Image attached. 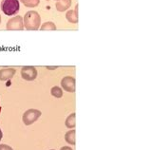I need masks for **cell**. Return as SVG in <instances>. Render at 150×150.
Wrapping results in <instances>:
<instances>
[{
	"label": "cell",
	"mask_w": 150,
	"mask_h": 150,
	"mask_svg": "<svg viewBox=\"0 0 150 150\" xmlns=\"http://www.w3.org/2000/svg\"><path fill=\"white\" fill-rule=\"evenodd\" d=\"M60 150H73L71 147H69V146H63Z\"/></svg>",
	"instance_id": "obj_16"
},
{
	"label": "cell",
	"mask_w": 150,
	"mask_h": 150,
	"mask_svg": "<svg viewBox=\"0 0 150 150\" xmlns=\"http://www.w3.org/2000/svg\"><path fill=\"white\" fill-rule=\"evenodd\" d=\"M0 111H1V108H0Z\"/></svg>",
	"instance_id": "obj_20"
},
{
	"label": "cell",
	"mask_w": 150,
	"mask_h": 150,
	"mask_svg": "<svg viewBox=\"0 0 150 150\" xmlns=\"http://www.w3.org/2000/svg\"><path fill=\"white\" fill-rule=\"evenodd\" d=\"M71 6V0H57L55 7L58 11H65Z\"/></svg>",
	"instance_id": "obj_9"
},
{
	"label": "cell",
	"mask_w": 150,
	"mask_h": 150,
	"mask_svg": "<svg viewBox=\"0 0 150 150\" xmlns=\"http://www.w3.org/2000/svg\"><path fill=\"white\" fill-rule=\"evenodd\" d=\"M2 138H3V132H2V130L0 129V141L2 140Z\"/></svg>",
	"instance_id": "obj_17"
},
{
	"label": "cell",
	"mask_w": 150,
	"mask_h": 150,
	"mask_svg": "<svg viewBox=\"0 0 150 150\" xmlns=\"http://www.w3.org/2000/svg\"><path fill=\"white\" fill-rule=\"evenodd\" d=\"M0 150H13V149L7 144H0Z\"/></svg>",
	"instance_id": "obj_15"
},
{
	"label": "cell",
	"mask_w": 150,
	"mask_h": 150,
	"mask_svg": "<svg viewBox=\"0 0 150 150\" xmlns=\"http://www.w3.org/2000/svg\"><path fill=\"white\" fill-rule=\"evenodd\" d=\"M21 1H22V0H21Z\"/></svg>",
	"instance_id": "obj_22"
},
{
	"label": "cell",
	"mask_w": 150,
	"mask_h": 150,
	"mask_svg": "<svg viewBox=\"0 0 150 150\" xmlns=\"http://www.w3.org/2000/svg\"><path fill=\"white\" fill-rule=\"evenodd\" d=\"M75 135H76V131L74 129L69 130V132H67L65 135V140L67 143L71 145H75V144H76V142H75Z\"/></svg>",
	"instance_id": "obj_10"
},
{
	"label": "cell",
	"mask_w": 150,
	"mask_h": 150,
	"mask_svg": "<svg viewBox=\"0 0 150 150\" xmlns=\"http://www.w3.org/2000/svg\"><path fill=\"white\" fill-rule=\"evenodd\" d=\"M47 69H57V67H54V68H50V67H48Z\"/></svg>",
	"instance_id": "obj_18"
},
{
	"label": "cell",
	"mask_w": 150,
	"mask_h": 150,
	"mask_svg": "<svg viewBox=\"0 0 150 150\" xmlns=\"http://www.w3.org/2000/svg\"><path fill=\"white\" fill-rule=\"evenodd\" d=\"M41 116V111L38 109H34V108H30L28 109L27 111L24 112L22 117V121L24 125H30L33 123H35L39 118Z\"/></svg>",
	"instance_id": "obj_3"
},
{
	"label": "cell",
	"mask_w": 150,
	"mask_h": 150,
	"mask_svg": "<svg viewBox=\"0 0 150 150\" xmlns=\"http://www.w3.org/2000/svg\"><path fill=\"white\" fill-rule=\"evenodd\" d=\"M24 27L28 30H37L41 24V17L37 11H30L25 14L23 18Z\"/></svg>",
	"instance_id": "obj_1"
},
{
	"label": "cell",
	"mask_w": 150,
	"mask_h": 150,
	"mask_svg": "<svg viewBox=\"0 0 150 150\" xmlns=\"http://www.w3.org/2000/svg\"><path fill=\"white\" fill-rule=\"evenodd\" d=\"M6 29L8 30H24V23H23V17L20 15H16L13 18H11L7 22Z\"/></svg>",
	"instance_id": "obj_4"
},
{
	"label": "cell",
	"mask_w": 150,
	"mask_h": 150,
	"mask_svg": "<svg viewBox=\"0 0 150 150\" xmlns=\"http://www.w3.org/2000/svg\"><path fill=\"white\" fill-rule=\"evenodd\" d=\"M15 69H0V81H8L11 79L15 74Z\"/></svg>",
	"instance_id": "obj_7"
},
{
	"label": "cell",
	"mask_w": 150,
	"mask_h": 150,
	"mask_svg": "<svg viewBox=\"0 0 150 150\" xmlns=\"http://www.w3.org/2000/svg\"><path fill=\"white\" fill-rule=\"evenodd\" d=\"M0 23H1V15H0Z\"/></svg>",
	"instance_id": "obj_19"
},
{
	"label": "cell",
	"mask_w": 150,
	"mask_h": 150,
	"mask_svg": "<svg viewBox=\"0 0 150 150\" xmlns=\"http://www.w3.org/2000/svg\"><path fill=\"white\" fill-rule=\"evenodd\" d=\"M21 2L28 8H34L39 5L40 0H22Z\"/></svg>",
	"instance_id": "obj_14"
},
{
	"label": "cell",
	"mask_w": 150,
	"mask_h": 150,
	"mask_svg": "<svg viewBox=\"0 0 150 150\" xmlns=\"http://www.w3.org/2000/svg\"><path fill=\"white\" fill-rule=\"evenodd\" d=\"M40 30H56V26H55V24L52 22H46L41 26Z\"/></svg>",
	"instance_id": "obj_13"
},
{
	"label": "cell",
	"mask_w": 150,
	"mask_h": 150,
	"mask_svg": "<svg viewBox=\"0 0 150 150\" xmlns=\"http://www.w3.org/2000/svg\"><path fill=\"white\" fill-rule=\"evenodd\" d=\"M76 81H75V78L71 76H66L62 79L61 81V86L62 88L66 90L68 92H74L75 89H76Z\"/></svg>",
	"instance_id": "obj_6"
},
{
	"label": "cell",
	"mask_w": 150,
	"mask_h": 150,
	"mask_svg": "<svg viewBox=\"0 0 150 150\" xmlns=\"http://www.w3.org/2000/svg\"><path fill=\"white\" fill-rule=\"evenodd\" d=\"M67 20L73 24L78 23V5L75 6V10H69L66 13Z\"/></svg>",
	"instance_id": "obj_8"
},
{
	"label": "cell",
	"mask_w": 150,
	"mask_h": 150,
	"mask_svg": "<svg viewBox=\"0 0 150 150\" xmlns=\"http://www.w3.org/2000/svg\"><path fill=\"white\" fill-rule=\"evenodd\" d=\"M21 76L26 81H34L37 77V70L34 67H24L21 69Z\"/></svg>",
	"instance_id": "obj_5"
},
{
	"label": "cell",
	"mask_w": 150,
	"mask_h": 150,
	"mask_svg": "<svg viewBox=\"0 0 150 150\" xmlns=\"http://www.w3.org/2000/svg\"><path fill=\"white\" fill-rule=\"evenodd\" d=\"M50 94L55 98H62L63 97V91L60 86H53L50 89Z\"/></svg>",
	"instance_id": "obj_12"
},
{
	"label": "cell",
	"mask_w": 150,
	"mask_h": 150,
	"mask_svg": "<svg viewBox=\"0 0 150 150\" xmlns=\"http://www.w3.org/2000/svg\"><path fill=\"white\" fill-rule=\"evenodd\" d=\"M65 124L68 128H74L75 125H76V114L74 112L70 114V115L67 118Z\"/></svg>",
	"instance_id": "obj_11"
},
{
	"label": "cell",
	"mask_w": 150,
	"mask_h": 150,
	"mask_svg": "<svg viewBox=\"0 0 150 150\" xmlns=\"http://www.w3.org/2000/svg\"><path fill=\"white\" fill-rule=\"evenodd\" d=\"M50 150H54V149H50Z\"/></svg>",
	"instance_id": "obj_21"
},
{
	"label": "cell",
	"mask_w": 150,
	"mask_h": 150,
	"mask_svg": "<svg viewBox=\"0 0 150 150\" xmlns=\"http://www.w3.org/2000/svg\"><path fill=\"white\" fill-rule=\"evenodd\" d=\"M1 10L6 15H14L16 14L20 9V3L18 0H3L1 2Z\"/></svg>",
	"instance_id": "obj_2"
}]
</instances>
